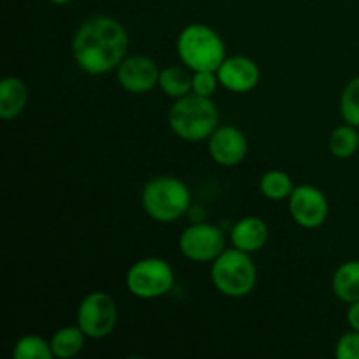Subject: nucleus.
<instances>
[{
  "label": "nucleus",
  "instance_id": "f257e3e1",
  "mask_svg": "<svg viewBox=\"0 0 359 359\" xmlns=\"http://www.w3.org/2000/svg\"><path fill=\"white\" fill-rule=\"evenodd\" d=\"M126 28L116 18L93 16L79 25L72 39V56L83 72L104 76L121 65L128 51Z\"/></svg>",
  "mask_w": 359,
  "mask_h": 359
},
{
  "label": "nucleus",
  "instance_id": "f03ea898",
  "mask_svg": "<svg viewBox=\"0 0 359 359\" xmlns=\"http://www.w3.org/2000/svg\"><path fill=\"white\" fill-rule=\"evenodd\" d=\"M219 123V111L212 98L189 93L177 98L168 111L170 130L182 140L200 142L212 135Z\"/></svg>",
  "mask_w": 359,
  "mask_h": 359
},
{
  "label": "nucleus",
  "instance_id": "7ed1b4c3",
  "mask_svg": "<svg viewBox=\"0 0 359 359\" xmlns=\"http://www.w3.org/2000/svg\"><path fill=\"white\" fill-rule=\"evenodd\" d=\"M175 51L182 65L191 72L219 69L226 58V46L214 28L203 23H191L184 27L175 42Z\"/></svg>",
  "mask_w": 359,
  "mask_h": 359
},
{
  "label": "nucleus",
  "instance_id": "20e7f679",
  "mask_svg": "<svg viewBox=\"0 0 359 359\" xmlns=\"http://www.w3.org/2000/svg\"><path fill=\"white\" fill-rule=\"evenodd\" d=\"M140 203L151 219L158 223H174L191 207V191L179 177L158 175L144 186Z\"/></svg>",
  "mask_w": 359,
  "mask_h": 359
},
{
  "label": "nucleus",
  "instance_id": "39448f33",
  "mask_svg": "<svg viewBox=\"0 0 359 359\" xmlns=\"http://www.w3.org/2000/svg\"><path fill=\"white\" fill-rule=\"evenodd\" d=\"M210 280L221 294L228 298H244L252 293L258 283V270L249 252L237 248L224 249L212 262Z\"/></svg>",
  "mask_w": 359,
  "mask_h": 359
},
{
  "label": "nucleus",
  "instance_id": "423d86ee",
  "mask_svg": "<svg viewBox=\"0 0 359 359\" xmlns=\"http://www.w3.org/2000/svg\"><path fill=\"white\" fill-rule=\"evenodd\" d=\"M174 269L163 258H142L126 272V287L140 300H154L168 294L174 287Z\"/></svg>",
  "mask_w": 359,
  "mask_h": 359
},
{
  "label": "nucleus",
  "instance_id": "0eeeda50",
  "mask_svg": "<svg viewBox=\"0 0 359 359\" xmlns=\"http://www.w3.org/2000/svg\"><path fill=\"white\" fill-rule=\"evenodd\" d=\"M118 325V305L111 294L93 291L77 307V326L88 339L100 340L111 335Z\"/></svg>",
  "mask_w": 359,
  "mask_h": 359
},
{
  "label": "nucleus",
  "instance_id": "6e6552de",
  "mask_svg": "<svg viewBox=\"0 0 359 359\" xmlns=\"http://www.w3.org/2000/svg\"><path fill=\"white\" fill-rule=\"evenodd\" d=\"M226 249L223 230L210 223H195L179 237V251L195 263H212Z\"/></svg>",
  "mask_w": 359,
  "mask_h": 359
},
{
  "label": "nucleus",
  "instance_id": "1a4fd4ad",
  "mask_svg": "<svg viewBox=\"0 0 359 359\" xmlns=\"http://www.w3.org/2000/svg\"><path fill=\"white\" fill-rule=\"evenodd\" d=\"M287 200H290L287 209H290L291 219H293L298 226L305 228V230H316V228L323 226L325 221L328 219V198H326L325 193L319 188H316V186H294L293 193H291Z\"/></svg>",
  "mask_w": 359,
  "mask_h": 359
},
{
  "label": "nucleus",
  "instance_id": "9d476101",
  "mask_svg": "<svg viewBox=\"0 0 359 359\" xmlns=\"http://www.w3.org/2000/svg\"><path fill=\"white\" fill-rule=\"evenodd\" d=\"M116 70H118L116 74H118L119 86L132 95L149 93L153 88L158 86L161 72L156 62L144 55L126 56Z\"/></svg>",
  "mask_w": 359,
  "mask_h": 359
},
{
  "label": "nucleus",
  "instance_id": "9b49d317",
  "mask_svg": "<svg viewBox=\"0 0 359 359\" xmlns=\"http://www.w3.org/2000/svg\"><path fill=\"white\" fill-rule=\"evenodd\" d=\"M207 142H209L210 158L221 167H237L248 156V137L235 126H217Z\"/></svg>",
  "mask_w": 359,
  "mask_h": 359
},
{
  "label": "nucleus",
  "instance_id": "f8f14e48",
  "mask_svg": "<svg viewBox=\"0 0 359 359\" xmlns=\"http://www.w3.org/2000/svg\"><path fill=\"white\" fill-rule=\"evenodd\" d=\"M216 74L219 79V86L231 93H249L258 86L259 79H262L258 63L249 56L242 55L226 56Z\"/></svg>",
  "mask_w": 359,
  "mask_h": 359
},
{
  "label": "nucleus",
  "instance_id": "ddd939ff",
  "mask_svg": "<svg viewBox=\"0 0 359 359\" xmlns=\"http://www.w3.org/2000/svg\"><path fill=\"white\" fill-rule=\"evenodd\" d=\"M269 226L262 217L245 216L233 224L230 237L233 248L252 255L265 248V244L269 242Z\"/></svg>",
  "mask_w": 359,
  "mask_h": 359
},
{
  "label": "nucleus",
  "instance_id": "4468645a",
  "mask_svg": "<svg viewBox=\"0 0 359 359\" xmlns=\"http://www.w3.org/2000/svg\"><path fill=\"white\" fill-rule=\"evenodd\" d=\"M28 102V88L20 77L7 76L0 83V118L4 121L16 119Z\"/></svg>",
  "mask_w": 359,
  "mask_h": 359
},
{
  "label": "nucleus",
  "instance_id": "2eb2a0df",
  "mask_svg": "<svg viewBox=\"0 0 359 359\" xmlns=\"http://www.w3.org/2000/svg\"><path fill=\"white\" fill-rule=\"evenodd\" d=\"M333 294L344 304L359 300V259L342 263L332 277Z\"/></svg>",
  "mask_w": 359,
  "mask_h": 359
},
{
  "label": "nucleus",
  "instance_id": "dca6fc26",
  "mask_svg": "<svg viewBox=\"0 0 359 359\" xmlns=\"http://www.w3.org/2000/svg\"><path fill=\"white\" fill-rule=\"evenodd\" d=\"M158 86L168 98L177 100V98L193 93V74H189V69L186 65L165 67L160 72Z\"/></svg>",
  "mask_w": 359,
  "mask_h": 359
},
{
  "label": "nucleus",
  "instance_id": "f3484780",
  "mask_svg": "<svg viewBox=\"0 0 359 359\" xmlns=\"http://www.w3.org/2000/svg\"><path fill=\"white\" fill-rule=\"evenodd\" d=\"M88 337L84 335L83 330L79 326H63V328L56 330L53 333L51 340V351L55 354V358L60 359H70L83 351L84 347V340Z\"/></svg>",
  "mask_w": 359,
  "mask_h": 359
},
{
  "label": "nucleus",
  "instance_id": "a211bd4d",
  "mask_svg": "<svg viewBox=\"0 0 359 359\" xmlns=\"http://www.w3.org/2000/svg\"><path fill=\"white\" fill-rule=\"evenodd\" d=\"M328 147L330 153L335 158H340V160L354 156L359 149V133L356 126L349 125V123L337 126L332 135H330Z\"/></svg>",
  "mask_w": 359,
  "mask_h": 359
},
{
  "label": "nucleus",
  "instance_id": "6ab92c4d",
  "mask_svg": "<svg viewBox=\"0 0 359 359\" xmlns=\"http://www.w3.org/2000/svg\"><path fill=\"white\" fill-rule=\"evenodd\" d=\"M293 189V181H291L290 174H286L284 170H269L259 179V191L272 202L290 198Z\"/></svg>",
  "mask_w": 359,
  "mask_h": 359
},
{
  "label": "nucleus",
  "instance_id": "aec40b11",
  "mask_svg": "<svg viewBox=\"0 0 359 359\" xmlns=\"http://www.w3.org/2000/svg\"><path fill=\"white\" fill-rule=\"evenodd\" d=\"M14 359H53L55 354L51 351L49 340L39 335H25L14 344Z\"/></svg>",
  "mask_w": 359,
  "mask_h": 359
},
{
  "label": "nucleus",
  "instance_id": "412c9836",
  "mask_svg": "<svg viewBox=\"0 0 359 359\" xmlns=\"http://www.w3.org/2000/svg\"><path fill=\"white\" fill-rule=\"evenodd\" d=\"M340 114L344 121L359 128V76L351 79L340 95Z\"/></svg>",
  "mask_w": 359,
  "mask_h": 359
},
{
  "label": "nucleus",
  "instance_id": "4be33fe9",
  "mask_svg": "<svg viewBox=\"0 0 359 359\" xmlns=\"http://www.w3.org/2000/svg\"><path fill=\"white\" fill-rule=\"evenodd\" d=\"M219 86V79L214 70H198L193 72V93L200 97H212Z\"/></svg>",
  "mask_w": 359,
  "mask_h": 359
},
{
  "label": "nucleus",
  "instance_id": "5701e85b",
  "mask_svg": "<svg viewBox=\"0 0 359 359\" xmlns=\"http://www.w3.org/2000/svg\"><path fill=\"white\" fill-rule=\"evenodd\" d=\"M335 356L339 359H359V332L353 330L340 337L335 347Z\"/></svg>",
  "mask_w": 359,
  "mask_h": 359
},
{
  "label": "nucleus",
  "instance_id": "b1692460",
  "mask_svg": "<svg viewBox=\"0 0 359 359\" xmlns=\"http://www.w3.org/2000/svg\"><path fill=\"white\" fill-rule=\"evenodd\" d=\"M347 325L351 326V330L359 332V300L354 302V304H349V309H347Z\"/></svg>",
  "mask_w": 359,
  "mask_h": 359
},
{
  "label": "nucleus",
  "instance_id": "393cba45",
  "mask_svg": "<svg viewBox=\"0 0 359 359\" xmlns=\"http://www.w3.org/2000/svg\"><path fill=\"white\" fill-rule=\"evenodd\" d=\"M48 2L55 4V6H65V4L72 2V0H48Z\"/></svg>",
  "mask_w": 359,
  "mask_h": 359
}]
</instances>
